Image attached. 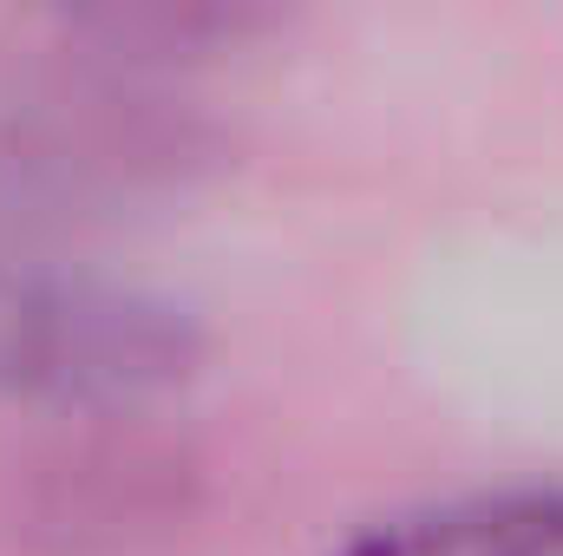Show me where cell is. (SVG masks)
I'll use <instances>...</instances> for the list:
<instances>
[{
	"label": "cell",
	"instance_id": "1",
	"mask_svg": "<svg viewBox=\"0 0 563 556\" xmlns=\"http://www.w3.org/2000/svg\"><path fill=\"white\" fill-rule=\"evenodd\" d=\"M328 556H563V485H485L347 531Z\"/></svg>",
	"mask_w": 563,
	"mask_h": 556
}]
</instances>
